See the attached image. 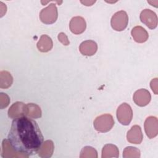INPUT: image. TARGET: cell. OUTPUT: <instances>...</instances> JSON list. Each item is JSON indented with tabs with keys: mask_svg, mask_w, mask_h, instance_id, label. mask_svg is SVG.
<instances>
[{
	"mask_svg": "<svg viewBox=\"0 0 158 158\" xmlns=\"http://www.w3.org/2000/svg\"><path fill=\"white\" fill-rule=\"evenodd\" d=\"M52 40L47 35H41L38 42L37 43V48L42 52L49 51L52 49Z\"/></svg>",
	"mask_w": 158,
	"mask_h": 158,
	"instance_id": "cell-14",
	"label": "cell"
},
{
	"mask_svg": "<svg viewBox=\"0 0 158 158\" xmlns=\"http://www.w3.org/2000/svg\"><path fill=\"white\" fill-rule=\"evenodd\" d=\"M57 17V9L56 4L53 3L43 9L40 13V19L45 24L54 23L56 21Z\"/></svg>",
	"mask_w": 158,
	"mask_h": 158,
	"instance_id": "cell-5",
	"label": "cell"
},
{
	"mask_svg": "<svg viewBox=\"0 0 158 158\" xmlns=\"http://www.w3.org/2000/svg\"><path fill=\"white\" fill-rule=\"evenodd\" d=\"M117 118L118 121L123 125H128L133 118V111L130 106L123 102L117 109Z\"/></svg>",
	"mask_w": 158,
	"mask_h": 158,
	"instance_id": "cell-4",
	"label": "cell"
},
{
	"mask_svg": "<svg viewBox=\"0 0 158 158\" xmlns=\"http://www.w3.org/2000/svg\"><path fill=\"white\" fill-rule=\"evenodd\" d=\"M131 33L134 40L139 43L146 41L149 37L148 31L141 26H136L133 27Z\"/></svg>",
	"mask_w": 158,
	"mask_h": 158,
	"instance_id": "cell-13",
	"label": "cell"
},
{
	"mask_svg": "<svg viewBox=\"0 0 158 158\" xmlns=\"http://www.w3.org/2000/svg\"><path fill=\"white\" fill-rule=\"evenodd\" d=\"M144 130L147 136L150 138H155L158 133V120L154 116H149L146 118L144 124Z\"/></svg>",
	"mask_w": 158,
	"mask_h": 158,
	"instance_id": "cell-7",
	"label": "cell"
},
{
	"mask_svg": "<svg viewBox=\"0 0 158 158\" xmlns=\"http://www.w3.org/2000/svg\"><path fill=\"white\" fill-rule=\"evenodd\" d=\"M86 27V24L85 20L81 16L73 17L70 20L69 23L70 31L75 35H80L85 30Z\"/></svg>",
	"mask_w": 158,
	"mask_h": 158,
	"instance_id": "cell-9",
	"label": "cell"
},
{
	"mask_svg": "<svg viewBox=\"0 0 158 158\" xmlns=\"http://www.w3.org/2000/svg\"><path fill=\"white\" fill-rule=\"evenodd\" d=\"M25 105L22 102H14L8 110V116L11 118H15L25 116Z\"/></svg>",
	"mask_w": 158,
	"mask_h": 158,
	"instance_id": "cell-12",
	"label": "cell"
},
{
	"mask_svg": "<svg viewBox=\"0 0 158 158\" xmlns=\"http://www.w3.org/2000/svg\"><path fill=\"white\" fill-rule=\"evenodd\" d=\"M123 157L124 158H139L140 151L135 147L128 146L123 150Z\"/></svg>",
	"mask_w": 158,
	"mask_h": 158,
	"instance_id": "cell-19",
	"label": "cell"
},
{
	"mask_svg": "<svg viewBox=\"0 0 158 158\" xmlns=\"http://www.w3.org/2000/svg\"><path fill=\"white\" fill-rule=\"evenodd\" d=\"M80 158H85V157H98V153L95 149L90 146H86L84 147L80 152Z\"/></svg>",
	"mask_w": 158,
	"mask_h": 158,
	"instance_id": "cell-20",
	"label": "cell"
},
{
	"mask_svg": "<svg viewBox=\"0 0 158 158\" xmlns=\"http://www.w3.org/2000/svg\"><path fill=\"white\" fill-rule=\"evenodd\" d=\"M8 140L16 152L28 157L38 152L44 143V137L36 122L23 116L12 122Z\"/></svg>",
	"mask_w": 158,
	"mask_h": 158,
	"instance_id": "cell-1",
	"label": "cell"
},
{
	"mask_svg": "<svg viewBox=\"0 0 158 158\" xmlns=\"http://www.w3.org/2000/svg\"><path fill=\"white\" fill-rule=\"evenodd\" d=\"M25 116L31 118H38L41 117V110L40 107L36 104L28 103L25 105Z\"/></svg>",
	"mask_w": 158,
	"mask_h": 158,
	"instance_id": "cell-16",
	"label": "cell"
},
{
	"mask_svg": "<svg viewBox=\"0 0 158 158\" xmlns=\"http://www.w3.org/2000/svg\"><path fill=\"white\" fill-rule=\"evenodd\" d=\"M151 88L152 90L156 94H157V78H154L151 80V83H150Z\"/></svg>",
	"mask_w": 158,
	"mask_h": 158,
	"instance_id": "cell-22",
	"label": "cell"
},
{
	"mask_svg": "<svg viewBox=\"0 0 158 158\" xmlns=\"http://www.w3.org/2000/svg\"><path fill=\"white\" fill-rule=\"evenodd\" d=\"M0 78V87L1 88H7L11 86L13 78L10 73L7 71H1Z\"/></svg>",
	"mask_w": 158,
	"mask_h": 158,
	"instance_id": "cell-18",
	"label": "cell"
},
{
	"mask_svg": "<svg viewBox=\"0 0 158 158\" xmlns=\"http://www.w3.org/2000/svg\"><path fill=\"white\" fill-rule=\"evenodd\" d=\"M114 125V120L112 115L104 114L97 117L93 122L94 128L102 133L110 131Z\"/></svg>",
	"mask_w": 158,
	"mask_h": 158,
	"instance_id": "cell-2",
	"label": "cell"
},
{
	"mask_svg": "<svg viewBox=\"0 0 158 158\" xmlns=\"http://www.w3.org/2000/svg\"><path fill=\"white\" fill-rule=\"evenodd\" d=\"M54 149V143L51 140H46L38 151V156L42 158H49L52 155Z\"/></svg>",
	"mask_w": 158,
	"mask_h": 158,
	"instance_id": "cell-15",
	"label": "cell"
},
{
	"mask_svg": "<svg viewBox=\"0 0 158 158\" xmlns=\"http://www.w3.org/2000/svg\"><path fill=\"white\" fill-rule=\"evenodd\" d=\"M81 3H83L84 5H85V6H91L93 3H94L95 2V1H81Z\"/></svg>",
	"mask_w": 158,
	"mask_h": 158,
	"instance_id": "cell-23",
	"label": "cell"
},
{
	"mask_svg": "<svg viewBox=\"0 0 158 158\" xmlns=\"http://www.w3.org/2000/svg\"><path fill=\"white\" fill-rule=\"evenodd\" d=\"M119 151L118 148L112 144H106L102 150V158H110V157H118Z\"/></svg>",
	"mask_w": 158,
	"mask_h": 158,
	"instance_id": "cell-17",
	"label": "cell"
},
{
	"mask_svg": "<svg viewBox=\"0 0 158 158\" xmlns=\"http://www.w3.org/2000/svg\"><path fill=\"white\" fill-rule=\"evenodd\" d=\"M151 99V94L149 91L146 89H139L136 91L133 97L135 103L140 107H144L148 105Z\"/></svg>",
	"mask_w": 158,
	"mask_h": 158,
	"instance_id": "cell-8",
	"label": "cell"
},
{
	"mask_svg": "<svg viewBox=\"0 0 158 158\" xmlns=\"http://www.w3.org/2000/svg\"><path fill=\"white\" fill-rule=\"evenodd\" d=\"M79 50L83 55L91 56L96 52L98 45L93 40H86L80 44Z\"/></svg>",
	"mask_w": 158,
	"mask_h": 158,
	"instance_id": "cell-11",
	"label": "cell"
},
{
	"mask_svg": "<svg viewBox=\"0 0 158 158\" xmlns=\"http://www.w3.org/2000/svg\"><path fill=\"white\" fill-rule=\"evenodd\" d=\"M143 138L141 128L139 125H133L130 130L127 132V141L132 144H140Z\"/></svg>",
	"mask_w": 158,
	"mask_h": 158,
	"instance_id": "cell-10",
	"label": "cell"
},
{
	"mask_svg": "<svg viewBox=\"0 0 158 158\" xmlns=\"http://www.w3.org/2000/svg\"><path fill=\"white\" fill-rule=\"evenodd\" d=\"M128 16L124 10H120L115 12L112 17L110 24L112 28L115 31H123L127 27Z\"/></svg>",
	"mask_w": 158,
	"mask_h": 158,
	"instance_id": "cell-3",
	"label": "cell"
},
{
	"mask_svg": "<svg viewBox=\"0 0 158 158\" xmlns=\"http://www.w3.org/2000/svg\"><path fill=\"white\" fill-rule=\"evenodd\" d=\"M139 18L141 22L150 29L153 30L157 26V16L156 14L151 9H145L142 10Z\"/></svg>",
	"mask_w": 158,
	"mask_h": 158,
	"instance_id": "cell-6",
	"label": "cell"
},
{
	"mask_svg": "<svg viewBox=\"0 0 158 158\" xmlns=\"http://www.w3.org/2000/svg\"><path fill=\"white\" fill-rule=\"evenodd\" d=\"M58 40L59 41L64 45L65 46H67L69 44L70 42H69V40L67 36V35L64 33H60L59 35H58Z\"/></svg>",
	"mask_w": 158,
	"mask_h": 158,
	"instance_id": "cell-21",
	"label": "cell"
}]
</instances>
